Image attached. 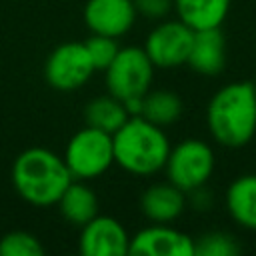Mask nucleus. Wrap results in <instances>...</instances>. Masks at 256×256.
Here are the masks:
<instances>
[{
  "mask_svg": "<svg viewBox=\"0 0 256 256\" xmlns=\"http://www.w3.org/2000/svg\"><path fill=\"white\" fill-rule=\"evenodd\" d=\"M210 136L224 148H242L256 134V92L252 82L222 86L206 106Z\"/></svg>",
  "mask_w": 256,
  "mask_h": 256,
  "instance_id": "1",
  "label": "nucleus"
},
{
  "mask_svg": "<svg viewBox=\"0 0 256 256\" xmlns=\"http://www.w3.org/2000/svg\"><path fill=\"white\" fill-rule=\"evenodd\" d=\"M10 178L18 196L38 208L56 204L72 182L64 158L42 146H32L20 152L12 162Z\"/></svg>",
  "mask_w": 256,
  "mask_h": 256,
  "instance_id": "2",
  "label": "nucleus"
},
{
  "mask_svg": "<svg viewBox=\"0 0 256 256\" xmlns=\"http://www.w3.org/2000/svg\"><path fill=\"white\" fill-rule=\"evenodd\" d=\"M114 164L134 176H152L164 170L170 154V140L162 126L144 116H130L114 134Z\"/></svg>",
  "mask_w": 256,
  "mask_h": 256,
  "instance_id": "3",
  "label": "nucleus"
},
{
  "mask_svg": "<svg viewBox=\"0 0 256 256\" xmlns=\"http://www.w3.org/2000/svg\"><path fill=\"white\" fill-rule=\"evenodd\" d=\"M62 158L74 180L100 178L114 164L112 134L84 126L68 140Z\"/></svg>",
  "mask_w": 256,
  "mask_h": 256,
  "instance_id": "4",
  "label": "nucleus"
},
{
  "mask_svg": "<svg viewBox=\"0 0 256 256\" xmlns=\"http://www.w3.org/2000/svg\"><path fill=\"white\" fill-rule=\"evenodd\" d=\"M154 78V64L148 58L144 46H124L104 70V84L108 94L126 102L142 98Z\"/></svg>",
  "mask_w": 256,
  "mask_h": 256,
  "instance_id": "5",
  "label": "nucleus"
},
{
  "mask_svg": "<svg viewBox=\"0 0 256 256\" xmlns=\"http://www.w3.org/2000/svg\"><path fill=\"white\" fill-rule=\"evenodd\" d=\"M216 166L214 150L210 144L198 138H186L170 148L168 160L164 164L168 182L178 186L182 192H194L202 188Z\"/></svg>",
  "mask_w": 256,
  "mask_h": 256,
  "instance_id": "6",
  "label": "nucleus"
},
{
  "mask_svg": "<svg viewBox=\"0 0 256 256\" xmlns=\"http://www.w3.org/2000/svg\"><path fill=\"white\" fill-rule=\"evenodd\" d=\"M94 64L84 42L58 44L44 62V80L60 92H70L84 86L94 74Z\"/></svg>",
  "mask_w": 256,
  "mask_h": 256,
  "instance_id": "7",
  "label": "nucleus"
},
{
  "mask_svg": "<svg viewBox=\"0 0 256 256\" xmlns=\"http://www.w3.org/2000/svg\"><path fill=\"white\" fill-rule=\"evenodd\" d=\"M194 30L182 20H162L154 26L144 42V50L154 68L170 70L186 64Z\"/></svg>",
  "mask_w": 256,
  "mask_h": 256,
  "instance_id": "8",
  "label": "nucleus"
},
{
  "mask_svg": "<svg viewBox=\"0 0 256 256\" xmlns=\"http://www.w3.org/2000/svg\"><path fill=\"white\" fill-rule=\"evenodd\" d=\"M130 236L126 228L112 216L96 214L80 226L78 248L84 256H124L128 254Z\"/></svg>",
  "mask_w": 256,
  "mask_h": 256,
  "instance_id": "9",
  "label": "nucleus"
},
{
  "mask_svg": "<svg viewBox=\"0 0 256 256\" xmlns=\"http://www.w3.org/2000/svg\"><path fill=\"white\" fill-rule=\"evenodd\" d=\"M134 256H194V238L168 224H152L130 238Z\"/></svg>",
  "mask_w": 256,
  "mask_h": 256,
  "instance_id": "10",
  "label": "nucleus"
},
{
  "mask_svg": "<svg viewBox=\"0 0 256 256\" xmlns=\"http://www.w3.org/2000/svg\"><path fill=\"white\" fill-rule=\"evenodd\" d=\"M134 0H88L84 6V22L92 34L120 38L136 22Z\"/></svg>",
  "mask_w": 256,
  "mask_h": 256,
  "instance_id": "11",
  "label": "nucleus"
},
{
  "mask_svg": "<svg viewBox=\"0 0 256 256\" xmlns=\"http://www.w3.org/2000/svg\"><path fill=\"white\" fill-rule=\"evenodd\" d=\"M186 64L202 76L220 74L226 64V40L222 30L220 28L194 30Z\"/></svg>",
  "mask_w": 256,
  "mask_h": 256,
  "instance_id": "12",
  "label": "nucleus"
},
{
  "mask_svg": "<svg viewBox=\"0 0 256 256\" xmlns=\"http://www.w3.org/2000/svg\"><path fill=\"white\" fill-rule=\"evenodd\" d=\"M186 208V192L172 182H158L148 186L140 196L142 214L154 224H170Z\"/></svg>",
  "mask_w": 256,
  "mask_h": 256,
  "instance_id": "13",
  "label": "nucleus"
},
{
  "mask_svg": "<svg viewBox=\"0 0 256 256\" xmlns=\"http://www.w3.org/2000/svg\"><path fill=\"white\" fill-rule=\"evenodd\" d=\"M54 206H58V212L62 214L64 220H68L70 224L78 228L90 222L98 214V208H100L98 196L86 184V180H74V178L66 186V190L62 192V196L58 198Z\"/></svg>",
  "mask_w": 256,
  "mask_h": 256,
  "instance_id": "14",
  "label": "nucleus"
},
{
  "mask_svg": "<svg viewBox=\"0 0 256 256\" xmlns=\"http://www.w3.org/2000/svg\"><path fill=\"white\" fill-rule=\"evenodd\" d=\"M232 0H174L178 20L192 30L220 28L230 12Z\"/></svg>",
  "mask_w": 256,
  "mask_h": 256,
  "instance_id": "15",
  "label": "nucleus"
},
{
  "mask_svg": "<svg viewBox=\"0 0 256 256\" xmlns=\"http://www.w3.org/2000/svg\"><path fill=\"white\" fill-rule=\"evenodd\" d=\"M226 208L236 224L256 230V174H242L226 188Z\"/></svg>",
  "mask_w": 256,
  "mask_h": 256,
  "instance_id": "16",
  "label": "nucleus"
},
{
  "mask_svg": "<svg viewBox=\"0 0 256 256\" xmlns=\"http://www.w3.org/2000/svg\"><path fill=\"white\" fill-rule=\"evenodd\" d=\"M128 118H130V114H128L124 102L112 94L92 98L84 108L86 126L98 128V130L108 132V134H114Z\"/></svg>",
  "mask_w": 256,
  "mask_h": 256,
  "instance_id": "17",
  "label": "nucleus"
},
{
  "mask_svg": "<svg viewBox=\"0 0 256 256\" xmlns=\"http://www.w3.org/2000/svg\"><path fill=\"white\" fill-rule=\"evenodd\" d=\"M182 98L172 90H148L142 98V112L146 120L156 126H170L182 116Z\"/></svg>",
  "mask_w": 256,
  "mask_h": 256,
  "instance_id": "18",
  "label": "nucleus"
},
{
  "mask_svg": "<svg viewBox=\"0 0 256 256\" xmlns=\"http://www.w3.org/2000/svg\"><path fill=\"white\" fill-rule=\"evenodd\" d=\"M240 246L228 232L214 230L194 240V256H236Z\"/></svg>",
  "mask_w": 256,
  "mask_h": 256,
  "instance_id": "19",
  "label": "nucleus"
},
{
  "mask_svg": "<svg viewBox=\"0 0 256 256\" xmlns=\"http://www.w3.org/2000/svg\"><path fill=\"white\" fill-rule=\"evenodd\" d=\"M42 254H44L42 242L26 230H12L0 238V256H42Z\"/></svg>",
  "mask_w": 256,
  "mask_h": 256,
  "instance_id": "20",
  "label": "nucleus"
},
{
  "mask_svg": "<svg viewBox=\"0 0 256 256\" xmlns=\"http://www.w3.org/2000/svg\"><path fill=\"white\" fill-rule=\"evenodd\" d=\"M118 38H112V36H104V34H92L84 46L88 50V56L94 64V70H106L108 64L114 60V56L118 54L120 46L116 42Z\"/></svg>",
  "mask_w": 256,
  "mask_h": 256,
  "instance_id": "21",
  "label": "nucleus"
},
{
  "mask_svg": "<svg viewBox=\"0 0 256 256\" xmlns=\"http://www.w3.org/2000/svg\"><path fill=\"white\" fill-rule=\"evenodd\" d=\"M134 4H136V12L150 20L164 18L172 8V0H134Z\"/></svg>",
  "mask_w": 256,
  "mask_h": 256,
  "instance_id": "22",
  "label": "nucleus"
},
{
  "mask_svg": "<svg viewBox=\"0 0 256 256\" xmlns=\"http://www.w3.org/2000/svg\"><path fill=\"white\" fill-rule=\"evenodd\" d=\"M254 92H256V84H254Z\"/></svg>",
  "mask_w": 256,
  "mask_h": 256,
  "instance_id": "23",
  "label": "nucleus"
}]
</instances>
